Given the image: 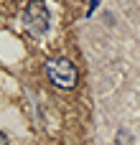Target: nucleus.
Listing matches in <instances>:
<instances>
[{
	"label": "nucleus",
	"instance_id": "nucleus-1",
	"mask_svg": "<svg viewBox=\"0 0 140 145\" xmlns=\"http://www.w3.org/2000/svg\"><path fill=\"white\" fill-rule=\"evenodd\" d=\"M46 74L59 89H71L77 84V69L69 59H48L46 61Z\"/></svg>",
	"mask_w": 140,
	"mask_h": 145
},
{
	"label": "nucleus",
	"instance_id": "nucleus-2",
	"mask_svg": "<svg viewBox=\"0 0 140 145\" xmlns=\"http://www.w3.org/2000/svg\"><path fill=\"white\" fill-rule=\"evenodd\" d=\"M26 25L33 31V33H43L48 28V10L41 5V3H31L28 10H26Z\"/></svg>",
	"mask_w": 140,
	"mask_h": 145
},
{
	"label": "nucleus",
	"instance_id": "nucleus-3",
	"mask_svg": "<svg viewBox=\"0 0 140 145\" xmlns=\"http://www.w3.org/2000/svg\"><path fill=\"white\" fill-rule=\"evenodd\" d=\"M0 145H8V140H5V135L0 133Z\"/></svg>",
	"mask_w": 140,
	"mask_h": 145
}]
</instances>
